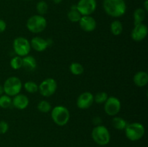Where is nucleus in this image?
<instances>
[{"mask_svg":"<svg viewBox=\"0 0 148 147\" xmlns=\"http://www.w3.org/2000/svg\"><path fill=\"white\" fill-rule=\"evenodd\" d=\"M104 11L112 17H120L125 14L127 4L124 0H103Z\"/></svg>","mask_w":148,"mask_h":147,"instance_id":"1","label":"nucleus"},{"mask_svg":"<svg viewBox=\"0 0 148 147\" xmlns=\"http://www.w3.org/2000/svg\"><path fill=\"white\" fill-rule=\"evenodd\" d=\"M51 118L56 125L64 126L69 122L70 113L66 107L58 105L51 110Z\"/></svg>","mask_w":148,"mask_h":147,"instance_id":"2","label":"nucleus"},{"mask_svg":"<svg viewBox=\"0 0 148 147\" xmlns=\"http://www.w3.org/2000/svg\"><path fill=\"white\" fill-rule=\"evenodd\" d=\"M92 138L97 144L106 146L110 142L111 135L108 128L102 125H97L92 131Z\"/></svg>","mask_w":148,"mask_h":147,"instance_id":"3","label":"nucleus"},{"mask_svg":"<svg viewBox=\"0 0 148 147\" xmlns=\"http://www.w3.org/2000/svg\"><path fill=\"white\" fill-rule=\"evenodd\" d=\"M125 135L129 140L136 141L141 139L145 135V129L144 125L140 122H132L127 124L125 128Z\"/></svg>","mask_w":148,"mask_h":147,"instance_id":"4","label":"nucleus"},{"mask_svg":"<svg viewBox=\"0 0 148 147\" xmlns=\"http://www.w3.org/2000/svg\"><path fill=\"white\" fill-rule=\"evenodd\" d=\"M27 28L33 33H40L46 29L47 21L43 16L35 14L31 16L27 22Z\"/></svg>","mask_w":148,"mask_h":147,"instance_id":"5","label":"nucleus"},{"mask_svg":"<svg viewBox=\"0 0 148 147\" xmlns=\"http://www.w3.org/2000/svg\"><path fill=\"white\" fill-rule=\"evenodd\" d=\"M23 87L21 80L17 76H10L4 82V92L10 97H14L20 94Z\"/></svg>","mask_w":148,"mask_h":147,"instance_id":"6","label":"nucleus"},{"mask_svg":"<svg viewBox=\"0 0 148 147\" xmlns=\"http://www.w3.org/2000/svg\"><path fill=\"white\" fill-rule=\"evenodd\" d=\"M31 49L30 41L24 37H18L13 41V50L17 56L24 57L29 54Z\"/></svg>","mask_w":148,"mask_h":147,"instance_id":"7","label":"nucleus"},{"mask_svg":"<svg viewBox=\"0 0 148 147\" xmlns=\"http://www.w3.org/2000/svg\"><path fill=\"white\" fill-rule=\"evenodd\" d=\"M57 89L56 82L52 78L44 79L38 86V90L40 95L46 97L52 96Z\"/></svg>","mask_w":148,"mask_h":147,"instance_id":"8","label":"nucleus"},{"mask_svg":"<svg viewBox=\"0 0 148 147\" xmlns=\"http://www.w3.org/2000/svg\"><path fill=\"white\" fill-rule=\"evenodd\" d=\"M121 108V102L116 97H108L104 103V110L110 116H116L120 112Z\"/></svg>","mask_w":148,"mask_h":147,"instance_id":"9","label":"nucleus"},{"mask_svg":"<svg viewBox=\"0 0 148 147\" xmlns=\"http://www.w3.org/2000/svg\"><path fill=\"white\" fill-rule=\"evenodd\" d=\"M76 6L82 16L91 15L96 10L97 1L96 0H79Z\"/></svg>","mask_w":148,"mask_h":147,"instance_id":"10","label":"nucleus"},{"mask_svg":"<svg viewBox=\"0 0 148 147\" xmlns=\"http://www.w3.org/2000/svg\"><path fill=\"white\" fill-rule=\"evenodd\" d=\"M94 102V96L90 92L81 94L77 99V106L81 110L88 109Z\"/></svg>","mask_w":148,"mask_h":147,"instance_id":"11","label":"nucleus"},{"mask_svg":"<svg viewBox=\"0 0 148 147\" xmlns=\"http://www.w3.org/2000/svg\"><path fill=\"white\" fill-rule=\"evenodd\" d=\"M147 27L146 24L143 23L136 24L132 31L131 37L134 41L140 42L147 37Z\"/></svg>","mask_w":148,"mask_h":147,"instance_id":"12","label":"nucleus"},{"mask_svg":"<svg viewBox=\"0 0 148 147\" xmlns=\"http://www.w3.org/2000/svg\"><path fill=\"white\" fill-rule=\"evenodd\" d=\"M79 24L81 29L85 32H92L96 28V21L90 15L82 16Z\"/></svg>","mask_w":148,"mask_h":147,"instance_id":"13","label":"nucleus"},{"mask_svg":"<svg viewBox=\"0 0 148 147\" xmlns=\"http://www.w3.org/2000/svg\"><path fill=\"white\" fill-rule=\"evenodd\" d=\"M30 46L38 52L44 51L49 46H50V41L49 40H46L41 37L36 36L32 38L30 42Z\"/></svg>","mask_w":148,"mask_h":147,"instance_id":"14","label":"nucleus"},{"mask_svg":"<svg viewBox=\"0 0 148 147\" xmlns=\"http://www.w3.org/2000/svg\"><path fill=\"white\" fill-rule=\"evenodd\" d=\"M29 105V99L26 95L18 94L12 99V105L18 110H25Z\"/></svg>","mask_w":148,"mask_h":147,"instance_id":"15","label":"nucleus"},{"mask_svg":"<svg viewBox=\"0 0 148 147\" xmlns=\"http://www.w3.org/2000/svg\"><path fill=\"white\" fill-rule=\"evenodd\" d=\"M134 84L139 87L145 86L148 83V74L146 71H140L134 74L133 78Z\"/></svg>","mask_w":148,"mask_h":147,"instance_id":"16","label":"nucleus"},{"mask_svg":"<svg viewBox=\"0 0 148 147\" xmlns=\"http://www.w3.org/2000/svg\"><path fill=\"white\" fill-rule=\"evenodd\" d=\"M37 66V62L36 59L32 56H27L23 57V67L27 71H32L36 69Z\"/></svg>","mask_w":148,"mask_h":147,"instance_id":"17","label":"nucleus"},{"mask_svg":"<svg viewBox=\"0 0 148 147\" xmlns=\"http://www.w3.org/2000/svg\"><path fill=\"white\" fill-rule=\"evenodd\" d=\"M67 17L69 21H71L72 22H79V20L82 17V15L78 12V10H77L76 4L75 5H72L71 7L70 10L67 13Z\"/></svg>","mask_w":148,"mask_h":147,"instance_id":"18","label":"nucleus"},{"mask_svg":"<svg viewBox=\"0 0 148 147\" xmlns=\"http://www.w3.org/2000/svg\"><path fill=\"white\" fill-rule=\"evenodd\" d=\"M146 12L143 8H137L134 12V25L141 24L145 18Z\"/></svg>","mask_w":148,"mask_h":147,"instance_id":"19","label":"nucleus"},{"mask_svg":"<svg viewBox=\"0 0 148 147\" xmlns=\"http://www.w3.org/2000/svg\"><path fill=\"white\" fill-rule=\"evenodd\" d=\"M113 127L117 130H124L127 125V122L121 117H114L112 120Z\"/></svg>","mask_w":148,"mask_h":147,"instance_id":"20","label":"nucleus"},{"mask_svg":"<svg viewBox=\"0 0 148 147\" xmlns=\"http://www.w3.org/2000/svg\"><path fill=\"white\" fill-rule=\"evenodd\" d=\"M111 32L114 35H119L123 31V24L119 20H115L112 22L110 26Z\"/></svg>","mask_w":148,"mask_h":147,"instance_id":"21","label":"nucleus"},{"mask_svg":"<svg viewBox=\"0 0 148 147\" xmlns=\"http://www.w3.org/2000/svg\"><path fill=\"white\" fill-rule=\"evenodd\" d=\"M69 70L72 74L79 76L84 72V67L80 63L74 62V63H71L70 66H69Z\"/></svg>","mask_w":148,"mask_h":147,"instance_id":"22","label":"nucleus"},{"mask_svg":"<svg viewBox=\"0 0 148 147\" xmlns=\"http://www.w3.org/2000/svg\"><path fill=\"white\" fill-rule=\"evenodd\" d=\"M12 105V99L7 95L0 96V108L7 109Z\"/></svg>","mask_w":148,"mask_h":147,"instance_id":"23","label":"nucleus"},{"mask_svg":"<svg viewBox=\"0 0 148 147\" xmlns=\"http://www.w3.org/2000/svg\"><path fill=\"white\" fill-rule=\"evenodd\" d=\"M10 66L14 70H18L23 67V57L20 56H14L10 61Z\"/></svg>","mask_w":148,"mask_h":147,"instance_id":"24","label":"nucleus"},{"mask_svg":"<svg viewBox=\"0 0 148 147\" xmlns=\"http://www.w3.org/2000/svg\"><path fill=\"white\" fill-rule=\"evenodd\" d=\"M24 88L28 93H36L38 91V85L32 81L25 82L24 84Z\"/></svg>","mask_w":148,"mask_h":147,"instance_id":"25","label":"nucleus"},{"mask_svg":"<svg viewBox=\"0 0 148 147\" xmlns=\"http://www.w3.org/2000/svg\"><path fill=\"white\" fill-rule=\"evenodd\" d=\"M38 110L43 113H47L51 110V105L48 101L41 100L38 104Z\"/></svg>","mask_w":148,"mask_h":147,"instance_id":"26","label":"nucleus"},{"mask_svg":"<svg viewBox=\"0 0 148 147\" xmlns=\"http://www.w3.org/2000/svg\"><path fill=\"white\" fill-rule=\"evenodd\" d=\"M48 9H49V6L47 3L44 1H38L36 4V10L40 15H44L48 12Z\"/></svg>","mask_w":148,"mask_h":147,"instance_id":"27","label":"nucleus"},{"mask_svg":"<svg viewBox=\"0 0 148 147\" xmlns=\"http://www.w3.org/2000/svg\"><path fill=\"white\" fill-rule=\"evenodd\" d=\"M108 94L105 92H98L94 96V102L98 104H104L108 99Z\"/></svg>","mask_w":148,"mask_h":147,"instance_id":"28","label":"nucleus"},{"mask_svg":"<svg viewBox=\"0 0 148 147\" xmlns=\"http://www.w3.org/2000/svg\"><path fill=\"white\" fill-rule=\"evenodd\" d=\"M9 125L6 121H0V133L4 134L8 131Z\"/></svg>","mask_w":148,"mask_h":147,"instance_id":"29","label":"nucleus"},{"mask_svg":"<svg viewBox=\"0 0 148 147\" xmlns=\"http://www.w3.org/2000/svg\"><path fill=\"white\" fill-rule=\"evenodd\" d=\"M6 28H7V24H6L5 21L0 19V33L5 31Z\"/></svg>","mask_w":148,"mask_h":147,"instance_id":"30","label":"nucleus"},{"mask_svg":"<svg viewBox=\"0 0 148 147\" xmlns=\"http://www.w3.org/2000/svg\"><path fill=\"white\" fill-rule=\"evenodd\" d=\"M92 122H93V124L95 125V126H97V125H101V122H102V119H101V117L96 116L92 119Z\"/></svg>","mask_w":148,"mask_h":147,"instance_id":"31","label":"nucleus"},{"mask_svg":"<svg viewBox=\"0 0 148 147\" xmlns=\"http://www.w3.org/2000/svg\"><path fill=\"white\" fill-rule=\"evenodd\" d=\"M145 11L147 12L148 11V0H145L144 2V8Z\"/></svg>","mask_w":148,"mask_h":147,"instance_id":"32","label":"nucleus"},{"mask_svg":"<svg viewBox=\"0 0 148 147\" xmlns=\"http://www.w3.org/2000/svg\"><path fill=\"white\" fill-rule=\"evenodd\" d=\"M4 93V88H3V86L0 85V96L3 95Z\"/></svg>","mask_w":148,"mask_h":147,"instance_id":"33","label":"nucleus"},{"mask_svg":"<svg viewBox=\"0 0 148 147\" xmlns=\"http://www.w3.org/2000/svg\"><path fill=\"white\" fill-rule=\"evenodd\" d=\"M52 1H53V3H54V4H60V3L62 1V0H52Z\"/></svg>","mask_w":148,"mask_h":147,"instance_id":"34","label":"nucleus"}]
</instances>
